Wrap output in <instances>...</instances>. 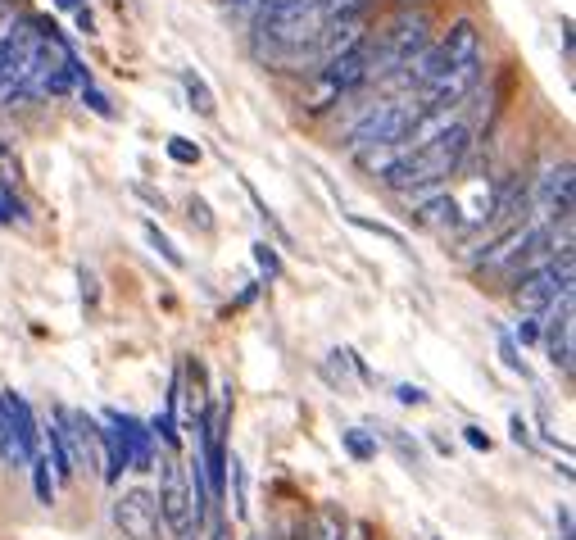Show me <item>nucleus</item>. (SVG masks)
Segmentation results:
<instances>
[{
	"label": "nucleus",
	"instance_id": "obj_39",
	"mask_svg": "<svg viewBox=\"0 0 576 540\" xmlns=\"http://www.w3.org/2000/svg\"><path fill=\"white\" fill-rule=\"evenodd\" d=\"M55 5H59V10H73V14L82 10V0H55Z\"/></svg>",
	"mask_w": 576,
	"mask_h": 540
},
{
	"label": "nucleus",
	"instance_id": "obj_23",
	"mask_svg": "<svg viewBox=\"0 0 576 540\" xmlns=\"http://www.w3.org/2000/svg\"><path fill=\"white\" fill-rule=\"evenodd\" d=\"M186 218H191V227H196L200 236H209V232H214V214H209V205H205V200H200V196H191V200H186Z\"/></svg>",
	"mask_w": 576,
	"mask_h": 540
},
{
	"label": "nucleus",
	"instance_id": "obj_29",
	"mask_svg": "<svg viewBox=\"0 0 576 540\" xmlns=\"http://www.w3.org/2000/svg\"><path fill=\"white\" fill-rule=\"evenodd\" d=\"M395 400H400V404H409V409H422V404H431V395L422 391V386L400 382V386H395Z\"/></svg>",
	"mask_w": 576,
	"mask_h": 540
},
{
	"label": "nucleus",
	"instance_id": "obj_32",
	"mask_svg": "<svg viewBox=\"0 0 576 540\" xmlns=\"http://www.w3.org/2000/svg\"><path fill=\"white\" fill-rule=\"evenodd\" d=\"M508 432H513V445H531V427H527V418H522V413H513V418H508Z\"/></svg>",
	"mask_w": 576,
	"mask_h": 540
},
{
	"label": "nucleus",
	"instance_id": "obj_33",
	"mask_svg": "<svg viewBox=\"0 0 576 540\" xmlns=\"http://www.w3.org/2000/svg\"><path fill=\"white\" fill-rule=\"evenodd\" d=\"M209 540H236L232 518H223V513H214V527H209Z\"/></svg>",
	"mask_w": 576,
	"mask_h": 540
},
{
	"label": "nucleus",
	"instance_id": "obj_6",
	"mask_svg": "<svg viewBox=\"0 0 576 540\" xmlns=\"http://www.w3.org/2000/svg\"><path fill=\"white\" fill-rule=\"evenodd\" d=\"M109 518H114V527L123 531V540H164L159 504H155V495L141 491V486L114 495V504H109Z\"/></svg>",
	"mask_w": 576,
	"mask_h": 540
},
{
	"label": "nucleus",
	"instance_id": "obj_42",
	"mask_svg": "<svg viewBox=\"0 0 576 540\" xmlns=\"http://www.w3.org/2000/svg\"><path fill=\"white\" fill-rule=\"evenodd\" d=\"M250 540H264V536H250Z\"/></svg>",
	"mask_w": 576,
	"mask_h": 540
},
{
	"label": "nucleus",
	"instance_id": "obj_31",
	"mask_svg": "<svg viewBox=\"0 0 576 540\" xmlns=\"http://www.w3.org/2000/svg\"><path fill=\"white\" fill-rule=\"evenodd\" d=\"M463 441H468L472 450H481V454H490V445H495V441H490L486 432H481L477 423H468V427H463Z\"/></svg>",
	"mask_w": 576,
	"mask_h": 540
},
{
	"label": "nucleus",
	"instance_id": "obj_11",
	"mask_svg": "<svg viewBox=\"0 0 576 540\" xmlns=\"http://www.w3.org/2000/svg\"><path fill=\"white\" fill-rule=\"evenodd\" d=\"M5 400V413H10V432H14V445H19V459L28 468V459L37 454V441H41V423L32 418V404L23 400L19 391H0Z\"/></svg>",
	"mask_w": 576,
	"mask_h": 540
},
{
	"label": "nucleus",
	"instance_id": "obj_35",
	"mask_svg": "<svg viewBox=\"0 0 576 540\" xmlns=\"http://www.w3.org/2000/svg\"><path fill=\"white\" fill-rule=\"evenodd\" d=\"M554 518H558V536H563V540H572V509H567V504H558V513H554Z\"/></svg>",
	"mask_w": 576,
	"mask_h": 540
},
{
	"label": "nucleus",
	"instance_id": "obj_30",
	"mask_svg": "<svg viewBox=\"0 0 576 540\" xmlns=\"http://www.w3.org/2000/svg\"><path fill=\"white\" fill-rule=\"evenodd\" d=\"M14 218H23V205L14 200V191H0V223H14Z\"/></svg>",
	"mask_w": 576,
	"mask_h": 540
},
{
	"label": "nucleus",
	"instance_id": "obj_37",
	"mask_svg": "<svg viewBox=\"0 0 576 540\" xmlns=\"http://www.w3.org/2000/svg\"><path fill=\"white\" fill-rule=\"evenodd\" d=\"M137 196H141V200H150V205H159V209H164V196H155V191H150V187H137Z\"/></svg>",
	"mask_w": 576,
	"mask_h": 540
},
{
	"label": "nucleus",
	"instance_id": "obj_36",
	"mask_svg": "<svg viewBox=\"0 0 576 540\" xmlns=\"http://www.w3.org/2000/svg\"><path fill=\"white\" fill-rule=\"evenodd\" d=\"M78 28L87 32V37H91V32H96V14H91L87 5H82V10H78Z\"/></svg>",
	"mask_w": 576,
	"mask_h": 540
},
{
	"label": "nucleus",
	"instance_id": "obj_13",
	"mask_svg": "<svg viewBox=\"0 0 576 540\" xmlns=\"http://www.w3.org/2000/svg\"><path fill=\"white\" fill-rule=\"evenodd\" d=\"M182 87H186V100L196 109L200 118H218V100H214V87L205 82L200 69H182Z\"/></svg>",
	"mask_w": 576,
	"mask_h": 540
},
{
	"label": "nucleus",
	"instance_id": "obj_40",
	"mask_svg": "<svg viewBox=\"0 0 576 540\" xmlns=\"http://www.w3.org/2000/svg\"><path fill=\"white\" fill-rule=\"evenodd\" d=\"M227 5H259V0H227Z\"/></svg>",
	"mask_w": 576,
	"mask_h": 540
},
{
	"label": "nucleus",
	"instance_id": "obj_41",
	"mask_svg": "<svg viewBox=\"0 0 576 540\" xmlns=\"http://www.w3.org/2000/svg\"><path fill=\"white\" fill-rule=\"evenodd\" d=\"M0 96H5V82H0Z\"/></svg>",
	"mask_w": 576,
	"mask_h": 540
},
{
	"label": "nucleus",
	"instance_id": "obj_4",
	"mask_svg": "<svg viewBox=\"0 0 576 540\" xmlns=\"http://www.w3.org/2000/svg\"><path fill=\"white\" fill-rule=\"evenodd\" d=\"M413 118H418V105L413 100H386V105H372L368 114L359 118V128L350 132V155L354 150H377V146H400L404 150V137H409Z\"/></svg>",
	"mask_w": 576,
	"mask_h": 540
},
{
	"label": "nucleus",
	"instance_id": "obj_34",
	"mask_svg": "<svg viewBox=\"0 0 576 540\" xmlns=\"http://www.w3.org/2000/svg\"><path fill=\"white\" fill-rule=\"evenodd\" d=\"M82 300H87V309L96 314V277H91L87 268H82Z\"/></svg>",
	"mask_w": 576,
	"mask_h": 540
},
{
	"label": "nucleus",
	"instance_id": "obj_10",
	"mask_svg": "<svg viewBox=\"0 0 576 540\" xmlns=\"http://www.w3.org/2000/svg\"><path fill=\"white\" fill-rule=\"evenodd\" d=\"M572 159H563V164H554L545 177H540V209H545V218H558L563 227H572Z\"/></svg>",
	"mask_w": 576,
	"mask_h": 540
},
{
	"label": "nucleus",
	"instance_id": "obj_15",
	"mask_svg": "<svg viewBox=\"0 0 576 540\" xmlns=\"http://www.w3.org/2000/svg\"><path fill=\"white\" fill-rule=\"evenodd\" d=\"M345 223L359 227V232H368V236H377V241H391L395 250H409V236H404L400 227H391V223H377V218H363V214H345Z\"/></svg>",
	"mask_w": 576,
	"mask_h": 540
},
{
	"label": "nucleus",
	"instance_id": "obj_12",
	"mask_svg": "<svg viewBox=\"0 0 576 540\" xmlns=\"http://www.w3.org/2000/svg\"><path fill=\"white\" fill-rule=\"evenodd\" d=\"M341 100L345 96L332 87V82L318 78V73H309V82H304V91H300V114L304 118H323V114H332Z\"/></svg>",
	"mask_w": 576,
	"mask_h": 540
},
{
	"label": "nucleus",
	"instance_id": "obj_25",
	"mask_svg": "<svg viewBox=\"0 0 576 540\" xmlns=\"http://www.w3.org/2000/svg\"><path fill=\"white\" fill-rule=\"evenodd\" d=\"M254 264L264 268L268 277H282V259H277V246H273V241H254Z\"/></svg>",
	"mask_w": 576,
	"mask_h": 540
},
{
	"label": "nucleus",
	"instance_id": "obj_9",
	"mask_svg": "<svg viewBox=\"0 0 576 540\" xmlns=\"http://www.w3.org/2000/svg\"><path fill=\"white\" fill-rule=\"evenodd\" d=\"M105 423L123 436L127 472H155V432H150V423H141L137 413H118V409L105 413Z\"/></svg>",
	"mask_w": 576,
	"mask_h": 540
},
{
	"label": "nucleus",
	"instance_id": "obj_24",
	"mask_svg": "<svg viewBox=\"0 0 576 540\" xmlns=\"http://www.w3.org/2000/svg\"><path fill=\"white\" fill-rule=\"evenodd\" d=\"M78 96L91 105V114H100V118H114V105H109V96L96 87V82H82V87H78Z\"/></svg>",
	"mask_w": 576,
	"mask_h": 540
},
{
	"label": "nucleus",
	"instance_id": "obj_8",
	"mask_svg": "<svg viewBox=\"0 0 576 540\" xmlns=\"http://www.w3.org/2000/svg\"><path fill=\"white\" fill-rule=\"evenodd\" d=\"M572 300H576V291H563L554 305L540 314V341H545L549 364L563 377H572Z\"/></svg>",
	"mask_w": 576,
	"mask_h": 540
},
{
	"label": "nucleus",
	"instance_id": "obj_20",
	"mask_svg": "<svg viewBox=\"0 0 576 540\" xmlns=\"http://www.w3.org/2000/svg\"><path fill=\"white\" fill-rule=\"evenodd\" d=\"M164 150H168V159H173V164H182V168H196L200 159H205V150H200L196 141H186V137H168Z\"/></svg>",
	"mask_w": 576,
	"mask_h": 540
},
{
	"label": "nucleus",
	"instance_id": "obj_27",
	"mask_svg": "<svg viewBox=\"0 0 576 540\" xmlns=\"http://www.w3.org/2000/svg\"><path fill=\"white\" fill-rule=\"evenodd\" d=\"M508 336H513L518 345H536V341H540V314H527V318H522V323L513 327Z\"/></svg>",
	"mask_w": 576,
	"mask_h": 540
},
{
	"label": "nucleus",
	"instance_id": "obj_26",
	"mask_svg": "<svg viewBox=\"0 0 576 540\" xmlns=\"http://www.w3.org/2000/svg\"><path fill=\"white\" fill-rule=\"evenodd\" d=\"M323 5V19H341V14H368L372 0H318Z\"/></svg>",
	"mask_w": 576,
	"mask_h": 540
},
{
	"label": "nucleus",
	"instance_id": "obj_17",
	"mask_svg": "<svg viewBox=\"0 0 576 540\" xmlns=\"http://www.w3.org/2000/svg\"><path fill=\"white\" fill-rule=\"evenodd\" d=\"M341 450L350 454L354 463H372V459H377V436H368L363 427H345V432H341Z\"/></svg>",
	"mask_w": 576,
	"mask_h": 540
},
{
	"label": "nucleus",
	"instance_id": "obj_28",
	"mask_svg": "<svg viewBox=\"0 0 576 540\" xmlns=\"http://www.w3.org/2000/svg\"><path fill=\"white\" fill-rule=\"evenodd\" d=\"M14 182H19V159L0 146V191H14Z\"/></svg>",
	"mask_w": 576,
	"mask_h": 540
},
{
	"label": "nucleus",
	"instance_id": "obj_5",
	"mask_svg": "<svg viewBox=\"0 0 576 540\" xmlns=\"http://www.w3.org/2000/svg\"><path fill=\"white\" fill-rule=\"evenodd\" d=\"M481 73H486V64H481V59H468L459 69H445L440 78H431L427 87H418V96H413L418 114H459V109L472 100V91L481 87Z\"/></svg>",
	"mask_w": 576,
	"mask_h": 540
},
{
	"label": "nucleus",
	"instance_id": "obj_1",
	"mask_svg": "<svg viewBox=\"0 0 576 540\" xmlns=\"http://www.w3.org/2000/svg\"><path fill=\"white\" fill-rule=\"evenodd\" d=\"M468 155H472V128H468V123H450V128L436 132L431 141L404 150V155L381 173V187L395 191V196L440 191V187H450V177L463 173Z\"/></svg>",
	"mask_w": 576,
	"mask_h": 540
},
{
	"label": "nucleus",
	"instance_id": "obj_38",
	"mask_svg": "<svg viewBox=\"0 0 576 540\" xmlns=\"http://www.w3.org/2000/svg\"><path fill=\"white\" fill-rule=\"evenodd\" d=\"M418 5H427V0H395V10H418Z\"/></svg>",
	"mask_w": 576,
	"mask_h": 540
},
{
	"label": "nucleus",
	"instance_id": "obj_19",
	"mask_svg": "<svg viewBox=\"0 0 576 540\" xmlns=\"http://www.w3.org/2000/svg\"><path fill=\"white\" fill-rule=\"evenodd\" d=\"M313 531H318V540H350V536H345V513L336 509V504H323V513H318Z\"/></svg>",
	"mask_w": 576,
	"mask_h": 540
},
{
	"label": "nucleus",
	"instance_id": "obj_21",
	"mask_svg": "<svg viewBox=\"0 0 576 540\" xmlns=\"http://www.w3.org/2000/svg\"><path fill=\"white\" fill-rule=\"evenodd\" d=\"M499 359H504V368H508V373L531 377V368H527V359H522L518 341H513V336H508V332H499Z\"/></svg>",
	"mask_w": 576,
	"mask_h": 540
},
{
	"label": "nucleus",
	"instance_id": "obj_2",
	"mask_svg": "<svg viewBox=\"0 0 576 540\" xmlns=\"http://www.w3.org/2000/svg\"><path fill=\"white\" fill-rule=\"evenodd\" d=\"M431 46V14L422 10H395L386 28L372 32V55H377V73L409 69L413 59Z\"/></svg>",
	"mask_w": 576,
	"mask_h": 540
},
{
	"label": "nucleus",
	"instance_id": "obj_22",
	"mask_svg": "<svg viewBox=\"0 0 576 540\" xmlns=\"http://www.w3.org/2000/svg\"><path fill=\"white\" fill-rule=\"evenodd\" d=\"M381 432H386V441H391L395 450H400V459L409 463V468H422V450H418V441H409V436H404L400 427H381Z\"/></svg>",
	"mask_w": 576,
	"mask_h": 540
},
{
	"label": "nucleus",
	"instance_id": "obj_3",
	"mask_svg": "<svg viewBox=\"0 0 576 540\" xmlns=\"http://www.w3.org/2000/svg\"><path fill=\"white\" fill-rule=\"evenodd\" d=\"M155 504H159V522H164V536L168 540H191L200 527H205V518L196 513L191 482H186V463L177 459V454H164V459H159Z\"/></svg>",
	"mask_w": 576,
	"mask_h": 540
},
{
	"label": "nucleus",
	"instance_id": "obj_18",
	"mask_svg": "<svg viewBox=\"0 0 576 540\" xmlns=\"http://www.w3.org/2000/svg\"><path fill=\"white\" fill-rule=\"evenodd\" d=\"M141 232H146L150 250H159V259H164V264H168V268H177V273H182V268H186L182 250H177V246H173V241H168V236H164V232H159V227H155V223H146V227H141Z\"/></svg>",
	"mask_w": 576,
	"mask_h": 540
},
{
	"label": "nucleus",
	"instance_id": "obj_7",
	"mask_svg": "<svg viewBox=\"0 0 576 540\" xmlns=\"http://www.w3.org/2000/svg\"><path fill=\"white\" fill-rule=\"evenodd\" d=\"M318 78H327L341 96H350V91H359L363 82H372L377 78V55H372V32L363 41H354L350 50H341V55H332L318 69Z\"/></svg>",
	"mask_w": 576,
	"mask_h": 540
},
{
	"label": "nucleus",
	"instance_id": "obj_16",
	"mask_svg": "<svg viewBox=\"0 0 576 540\" xmlns=\"http://www.w3.org/2000/svg\"><path fill=\"white\" fill-rule=\"evenodd\" d=\"M227 482H232V504H236V522L250 518V482H245V468L236 454H227Z\"/></svg>",
	"mask_w": 576,
	"mask_h": 540
},
{
	"label": "nucleus",
	"instance_id": "obj_14",
	"mask_svg": "<svg viewBox=\"0 0 576 540\" xmlns=\"http://www.w3.org/2000/svg\"><path fill=\"white\" fill-rule=\"evenodd\" d=\"M28 472H32V495H37V504H55L59 486H55V472H50V463L41 459V450L28 459Z\"/></svg>",
	"mask_w": 576,
	"mask_h": 540
}]
</instances>
